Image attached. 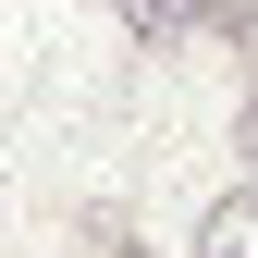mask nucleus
Wrapping results in <instances>:
<instances>
[{
	"instance_id": "1",
	"label": "nucleus",
	"mask_w": 258,
	"mask_h": 258,
	"mask_svg": "<svg viewBox=\"0 0 258 258\" xmlns=\"http://www.w3.org/2000/svg\"><path fill=\"white\" fill-rule=\"evenodd\" d=\"M197 258H258V184H246V197H221V209L197 221Z\"/></svg>"
},
{
	"instance_id": "2",
	"label": "nucleus",
	"mask_w": 258,
	"mask_h": 258,
	"mask_svg": "<svg viewBox=\"0 0 258 258\" xmlns=\"http://www.w3.org/2000/svg\"><path fill=\"white\" fill-rule=\"evenodd\" d=\"M123 13H136L148 37H172V25H184V0H123Z\"/></svg>"
},
{
	"instance_id": "3",
	"label": "nucleus",
	"mask_w": 258,
	"mask_h": 258,
	"mask_svg": "<svg viewBox=\"0 0 258 258\" xmlns=\"http://www.w3.org/2000/svg\"><path fill=\"white\" fill-rule=\"evenodd\" d=\"M246 172H258V111H246Z\"/></svg>"
},
{
	"instance_id": "4",
	"label": "nucleus",
	"mask_w": 258,
	"mask_h": 258,
	"mask_svg": "<svg viewBox=\"0 0 258 258\" xmlns=\"http://www.w3.org/2000/svg\"><path fill=\"white\" fill-rule=\"evenodd\" d=\"M246 25H258V0H246Z\"/></svg>"
}]
</instances>
